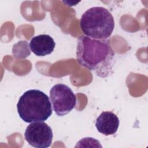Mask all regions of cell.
Segmentation results:
<instances>
[{
	"label": "cell",
	"mask_w": 148,
	"mask_h": 148,
	"mask_svg": "<svg viewBox=\"0 0 148 148\" xmlns=\"http://www.w3.org/2000/svg\"><path fill=\"white\" fill-rule=\"evenodd\" d=\"M95 127L98 131L104 135L114 134L119 127V119L112 112H103L95 121Z\"/></svg>",
	"instance_id": "8992f818"
},
{
	"label": "cell",
	"mask_w": 148,
	"mask_h": 148,
	"mask_svg": "<svg viewBox=\"0 0 148 148\" xmlns=\"http://www.w3.org/2000/svg\"><path fill=\"white\" fill-rule=\"evenodd\" d=\"M114 52L108 39L81 36L77 39L76 58L79 63L101 78L113 72Z\"/></svg>",
	"instance_id": "6da1fadb"
},
{
	"label": "cell",
	"mask_w": 148,
	"mask_h": 148,
	"mask_svg": "<svg viewBox=\"0 0 148 148\" xmlns=\"http://www.w3.org/2000/svg\"><path fill=\"white\" fill-rule=\"evenodd\" d=\"M20 117L25 123L44 121L52 114V106L49 97L43 91L29 90L20 97L17 103Z\"/></svg>",
	"instance_id": "7a4b0ae2"
},
{
	"label": "cell",
	"mask_w": 148,
	"mask_h": 148,
	"mask_svg": "<svg viewBox=\"0 0 148 148\" xmlns=\"http://www.w3.org/2000/svg\"><path fill=\"white\" fill-rule=\"evenodd\" d=\"M56 43L49 35L42 34L34 36L30 40L29 48L37 56H45L54 50Z\"/></svg>",
	"instance_id": "52a82bcc"
},
{
	"label": "cell",
	"mask_w": 148,
	"mask_h": 148,
	"mask_svg": "<svg viewBox=\"0 0 148 148\" xmlns=\"http://www.w3.org/2000/svg\"><path fill=\"white\" fill-rule=\"evenodd\" d=\"M80 26L88 37L97 39H107L114 28L112 13L106 8L95 6L87 10L82 16Z\"/></svg>",
	"instance_id": "3957f363"
},
{
	"label": "cell",
	"mask_w": 148,
	"mask_h": 148,
	"mask_svg": "<svg viewBox=\"0 0 148 148\" xmlns=\"http://www.w3.org/2000/svg\"><path fill=\"white\" fill-rule=\"evenodd\" d=\"M26 141L36 148L49 147L53 140V131L50 126L43 121L31 123L24 132Z\"/></svg>",
	"instance_id": "5b68a950"
},
{
	"label": "cell",
	"mask_w": 148,
	"mask_h": 148,
	"mask_svg": "<svg viewBox=\"0 0 148 148\" xmlns=\"http://www.w3.org/2000/svg\"><path fill=\"white\" fill-rule=\"evenodd\" d=\"M50 98L53 109L59 116L69 113L76 104L75 94L68 86L64 84L53 86L50 90Z\"/></svg>",
	"instance_id": "277c9868"
}]
</instances>
